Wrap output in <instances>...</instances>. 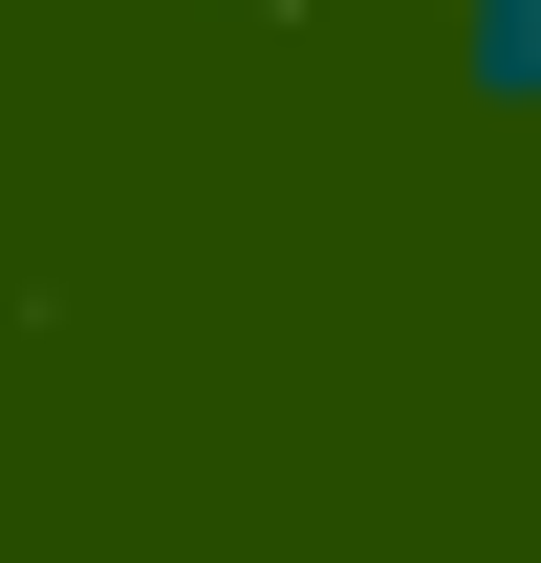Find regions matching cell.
<instances>
[{
  "label": "cell",
  "mask_w": 541,
  "mask_h": 563,
  "mask_svg": "<svg viewBox=\"0 0 541 563\" xmlns=\"http://www.w3.org/2000/svg\"><path fill=\"white\" fill-rule=\"evenodd\" d=\"M455 22V87L476 109H541V0H433Z\"/></svg>",
  "instance_id": "cell-1"
}]
</instances>
